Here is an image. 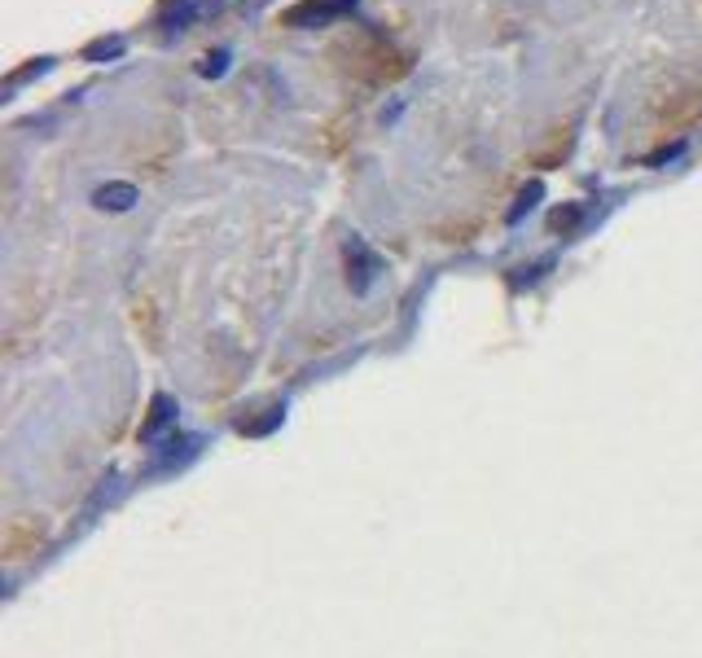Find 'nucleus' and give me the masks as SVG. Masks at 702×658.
Listing matches in <instances>:
<instances>
[{
	"mask_svg": "<svg viewBox=\"0 0 702 658\" xmlns=\"http://www.w3.org/2000/svg\"><path fill=\"white\" fill-rule=\"evenodd\" d=\"M330 58H334L339 71L351 75L355 84H373V88L396 84L400 75L409 71V58H404L382 31H351V36H343V40L330 49Z\"/></svg>",
	"mask_w": 702,
	"mask_h": 658,
	"instance_id": "f257e3e1",
	"label": "nucleus"
},
{
	"mask_svg": "<svg viewBox=\"0 0 702 658\" xmlns=\"http://www.w3.org/2000/svg\"><path fill=\"white\" fill-rule=\"evenodd\" d=\"M650 119L659 132H681L690 124L702 119V79L690 71L663 79L654 92H650Z\"/></svg>",
	"mask_w": 702,
	"mask_h": 658,
	"instance_id": "f03ea898",
	"label": "nucleus"
}]
</instances>
